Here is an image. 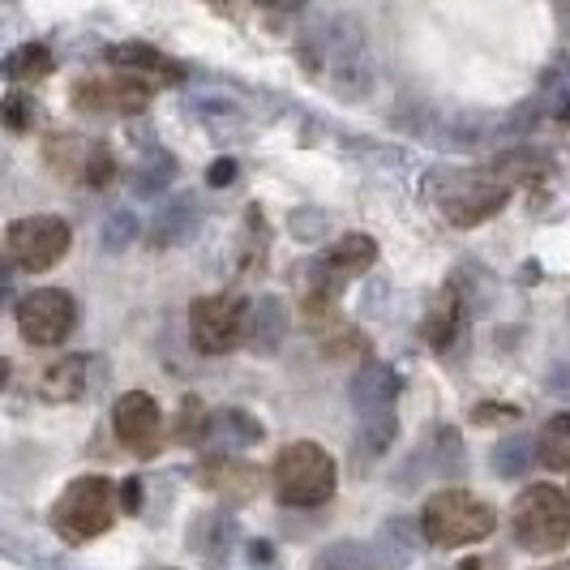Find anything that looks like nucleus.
<instances>
[{
	"label": "nucleus",
	"instance_id": "nucleus-1",
	"mask_svg": "<svg viewBox=\"0 0 570 570\" xmlns=\"http://www.w3.org/2000/svg\"><path fill=\"white\" fill-rule=\"evenodd\" d=\"M271 485L284 507L296 511H314L335 498L340 485V468L322 442H287L271 463Z\"/></svg>",
	"mask_w": 570,
	"mask_h": 570
},
{
	"label": "nucleus",
	"instance_id": "nucleus-2",
	"mask_svg": "<svg viewBox=\"0 0 570 570\" xmlns=\"http://www.w3.org/2000/svg\"><path fill=\"white\" fill-rule=\"evenodd\" d=\"M498 514L485 498L468 493V489H442L433 493L421 511V532L438 549H459V544H476L493 537Z\"/></svg>",
	"mask_w": 570,
	"mask_h": 570
},
{
	"label": "nucleus",
	"instance_id": "nucleus-3",
	"mask_svg": "<svg viewBox=\"0 0 570 570\" xmlns=\"http://www.w3.org/2000/svg\"><path fill=\"white\" fill-rule=\"evenodd\" d=\"M116 511H120L116 481H108V476H78V481H69L65 493L57 498V507H52V528H57L60 541L86 544L112 528Z\"/></svg>",
	"mask_w": 570,
	"mask_h": 570
},
{
	"label": "nucleus",
	"instance_id": "nucleus-4",
	"mask_svg": "<svg viewBox=\"0 0 570 570\" xmlns=\"http://www.w3.org/2000/svg\"><path fill=\"white\" fill-rule=\"evenodd\" d=\"M511 532L528 553H553L570 541V502L558 485H528L511 507Z\"/></svg>",
	"mask_w": 570,
	"mask_h": 570
},
{
	"label": "nucleus",
	"instance_id": "nucleus-5",
	"mask_svg": "<svg viewBox=\"0 0 570 570\" xmlns=\"http://www.w3.org/2000/svg\"><path fill=\"white\" fill-rule=\"evenodd\" d=\"M395 395H400V377L386 365H365L352 382V403L361 412V442L373 455H382L395 438Z\"/></svg>",
	"mask_w": 570,
	"mask_h": 570
},
{
	"label": "nucleus",
	"instance_id": "nucleus-6",
	"mask_svg": "<svg viewBox=\"0 0 570 570\" xmlns=\"http://www.w3.org/2000/svg\"><path fill=\"white\" fill-rule=\"evenodd\" d=\"M69 245H73V232L60 215H27V219H13L4 232V254L27 275L57 266L69 254Z\"/></svg>",
	"mask_w": 570,
	"mask_h": 570
},
{
	"label": "nucleus",
	"instance_id": "nucleus-7",
	"mask_svg": "<svg viewBox=\"0 0 570 570\" xmlns=\"http://www.w3.org/2000/svg\"><path fill=\"white\" fill-rule=\"evenodd\" d=\"M511 198V185L498 171H451L442 189V215L455 228H476L493 219Z\"/></svg>",
	"mask_w": 570,
	"mask_h": 570
},
{
	"label": "nucleus",
	"instance_id": "nucleus-8",
	"mask_svg": "<svg viewBox=\"0 0 570 570\" xmlns=\"http://www.w3.org/2000/svg\"><path fill=\"white\" fill-rule=\"evenodd\" d=\"M78 326V301L65 287H35L18 301V331L35 347H57Z\"/></svg>",
	"mask_w": 570,
	"mask_h": 570
},
{
	"label": "nucleus",
	"instance_id": "nucleus-9",
	"mask_svg": "<svg viewBox=\"0 0 570 570\" xmlns=\"http://www.w3.org/2000/svg\"><path fill=\"white\" fill-rule=\"evenodd\" d=\"M245 317L249 309L228 296V292H215V296H198L189 305V340L198 352L206 356H224L240 343V331H245Z\"/></svg>",
	"mask_w": 570,
	"mask_h": 570
},
{
	"label": "nucleus",
	"instance_id": "nucleus-10",
	"mask_svg": "<svg viewBox=\"0 0 570 570\" xmlns=\"http://www.w3.org/2000/svg\"><path fill=\"white\" fill-rule=\"evenodd\" d=\"M112 429L120 446L138 451V455H155L159 451V433H164V407L146 391H125L112 407Z\"/></svg>",
	"mask_w": 570,
	"mask_h": 570
},
{
	"label": "nucleus",
	"instance_id": "nucleus-11",
	"mask_svg": "<svg viewBox=\"0 0 570 570\" xmlns=\"http://www.w3.org/2000/svg\"><path fill=\"white\" fill-rule=\"evenodd\" d=\"M155 95V86H146L142 78L116 73V78H82L73 86V104L82 112H142L146 99Z\"/></svg>",
	"mask_w": 570,
	"mask_h": 570
},
{
	"label": "nucleus",
	"instance_id": "nucleus-12",
	"mask_svg": "<svg viewBox=\"0 0 570 570\" xmlns=\"http://www.w3.org/2000/svg\"><path fill=\"white\" fill-rule=\"evenodd\" d=\"M373 262H377V240L365 236V232H347V236H340V240L322 254V266H317V271H322L326 279H317L314 287L335 296V287L347 284V279H356V275H365Z\"/></svg>",
	"mask_w": 570,
	"mask_h": 570
},
{
	"label": "nucleus",
	"instance_id": "nucleus-13",
	"mask_svg": "<svg viewBox=\"0 0 570 570\" xmlns=\"http://www.w3.org/2000/svg\"><path fill=\"white\" fill-rule=\"evenodd\" d=\"M108 60H112L120 73L142 78L146 86H168L185 78V65L168 60L159 48H150V43H116L112 52H108Z\"/></svg>",
	"mask_w": 570,
	"mask_h": 570
},
{
	"label": "nucleus",
	"instance_id": "nucleus-14",
	"mask_svg": "<svg viewBox=\"0 0 570 570\" xmlns=\"http://www.w3.org/2000/svg\"><path fill=\"white\" fill-rule=\"evenodd\" d=\"M459 331H463V301H459L455 287H446V292L433 296L425 322H421V335H425L429 347L446 352V347L459 340Z\"/></svg>",
	"mask_w": 570,
	"mask_h": 570
},
{
	"label": "nucleus",
	"instance_id": "nucleus-15",
	"mask_svg": "<svg viewBox=\"0 0 570 570\" xmlns=\"http://www.w3.org/2000/svg\"><path fill=\"white\" fill-rule=\"evenodd\" d=\"M257 472L254 463H240V459H210V463H202V485L215 489V493H228V498H240V502H249L257 493Z\"/></svg>",
	"mask_w": 570,
	"mask_h": 570
},
{
	"label": "nucleus",
	"instance_id": "nucleus-16",
	"mask_svg": "<svg viewBox=\"0 0 570 570\" xmlns=\"http://www.w3.org/2000/svg\"><path fill=\"white\" fill-rule=\"evenodd\" d=\"M35 391H39V400H48V403L78 400L86 391V361L82 356H60V361H52L48 370L39 373Z\"/></svg>",
	"mask_w": 570,
	"mask_h": 570
},
{
	"label": "nucleus",
	"instance_id": "nucleus-17",
	"mask_svg": "<svg viewBox=\"0 0 570 570\" xmlns=\"http://www.w3.org/2000/svg\"><path fill=\"white\" fill-rule=\"evenodd\" d=\"M537 463H544L549 472H570V412L549 416L537 438Z\"/></svg>",
	"mask_w": 570,
	"mask_h": 570
},
{
	"label": "nucleus",
	"instance_id": "nucleus-18",
	"mask_svg": "<svg viewBox=\"0 0 570 570\" xmlns=\"http://www.w3.org/2000/svg\"><path fill=\"white\" fill-rule=\"evenodd\" d=\"M43 159L57 176H78L86 171V159H90V142H82L78 134H48L43 138Z\"/></svg>",
	"mask_w": 570,
	"mask_h": 570
},
{
	"label": "nucleus",
	"instance_id": "nucleus-19",
	"mask_svg": "<svg viewBox=\"0 0 570 570\" xmlns=\"http://www.w3.org/2000/svg\"><path fill=\"white\" fill-rule=\"evenodd\" d=\"M52 69H57V60H52V52H48L43 43H22V48H13V52L4 57V78H9V82L48 78Z\"/></svg>",
	"mask_w": 570,
	"mask_h": 570
},
{
	"label": "nucleus",
	"instance_id": "nucleus-20",
	"mask_svg": "<svg viewBox=\"0 0 570 570\" xmlns=\"http://www.w3.org/2000/svg\"><path fill=\"white\" fill-rule=\"evenodd\" d=\"M249 314H254V331H249V343H254L257 352H275V347H279V340H284V305H279V301H271V296H266V301H257V309H249Z\"/></svg>",
	"mask_w": 570,
	"mask_h": 570
},
{
	"label": "nucleus",
	"instance_id": "nucleus-21",
	"mask_svg": "<svg viewBox=\"0 0 570 570\" xmlns=\"http://www.w3.org/2000/svg\"><path fill=\"white\" fill-rule=\"evenodd\" d=\"M82 180L90 185V189H104V185H112L116 180V155L104 142H90V159H86Z\"/></svg>",
	"mask_w": 570,
	"mask_h": 570
},
{
	"label": "nucleus",
	"instance_id": "nucleus-22",
	"mask_svg": "<svg viewBox=\"0 0 570 570\" xmlns=\"http://www.w3.org/2000/svg\"><path fill=\"white\" fill-rule=\"evenodd\" d=\"M528 446H532L528 438H514V442H502V446H498V455H493V463H498V472H502V476H523L528 459L537 455V451H528Z\"/></svg>",
	"mask_w": 570,
	"mask_h": 570
},
{
	"label": "nucleus",
	"instance_id": "nucleus-23",
	"mask_svg": "<svg viewBox=\"0 0 570 570\" xmlns=\"http://www.w3.org/2000/svg\"><path fill=\"white\" fill-rule=\"evenodd\" d=\"M4 129H9V134L35 129V104H30L22 90H9V95H4Z\"/></svg>",
	"mask_w": 570,
	"mask_h": 570
},
{
	"label": "nucleus",
	"instance_id": "nucleus-24",
	"mask_svg": "<svg viewBox=\"0 0 570 570\" xmlns=\"http://www.w3.org/2000/svg\"><path fill=\"white\" fill-rule=\"evenodd\" d=\"M206 429H210V421H206V412H202V403L189 395L185 400V416H180V438H189V442H206Z\"/></svg>",
	"mask_w": 570,
	"mask_h": 570
},
{
	"label": "nucleus",
	"instance_id": "nucleus-25",
	"mask_svg": "<svg viewBox=\"0 0 570 570\" xmlns=\"http://www.w3.org/2000/svg\"><path fill=\"white\" fill-rule=\"evenodd\" d=\"M519 416H523V412H519L514 403H476V407H472V421H476V425H511Z\"/></svg>",
	"mask_w": 570,
	"mask_h": 570
},
{
	"label": "nucleus",
	"instance_id": "nucleus-26",
	"mask_svg": "<svg viewBox=\"0 0 570 570\" xmlns=\"http://www.w3.org/2000/svg\"><path fill=\"white\" fill-rule=\"evenodd\" d=\"M142 481H138V476H125V481H120V511L125 514H138L142 511Z\"/></svg>",
	"mask_w": 570,
	"mask_h": 570
},
{
	"label": "nucleus",
	"instance_id": "nucleus-27",
	"mask_svg": "<svg viewBox=\"0 0 570 570\" xmlns=\"http://www.w3.org/2000/svg\"><path fill=\"white\" fill-rule=\"evenodd\" d=\"M236 159H215L210 168H206V185H215V189H224V185H232L236 180Z\"/></svg>",
	"mask_w": 570,
	"mask_h": 570
},
{
	"label": "nucleus",
	"instance_id": "nucleus-28",
	"mask_svg": "<svg viewBox=\"0 0 570 570\" xmlns=\"http://www.w3.org/2000/svg\"><path fill=\"white\" fill-rule=\"evenodd\" d=\"M459 570H493L485 558H468V562H459Z\"/></svg>",
	"mask_w": 570,
	"mask_h": 570
},
{
	"label": "nucleus",
	"instance_id": "nucleus-29",
	"mask_svg": "<svg viewBox=\"0 0 570 570\" xmlns=\"http://www.w3.org/2000/svg\"><path fill=\"white\" fill-rule=\"evenodd\" d=\"M541 570H570V558L567 562H553V567H541Z\"/></svg>",
	"mask_w": 570,
	"mask_h": 570
}]
</instances>
